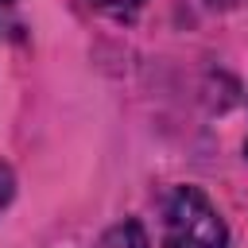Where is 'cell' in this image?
I'll return each instance as SVG.
<instances>
[{"mask_svg":"<svg viewBox=\"0 0 248 248\" xmlns=\"http://www.w3.org/2000/svg\"><path fill=\"white\" fill-rule=\"evenodd\" d=\"M163 248H229V229L198 186H174L167 194Z\"/></svg>","mask_w":248,"mask_h":248,"instance_id":"1","label":"cell"},{"mask_svg":"<svg viewBox=\"0 0 248 248\" xmlns=\"http://www.w3.org/2000/svg\"><path fill=\"white\" fill-rule=\"evenodd\" d=\"M147 0H85L89 12L105 16V19H116V23H132L140 12H143Z\"/></svg>","mask_w":248,"mask_h":248,"instance_id":"2","label":"cell"},{"mask_svg":"<svg viewBox=\"0 0 248 248\" xmlns=\"http://www.w3.org/2000/svg\"><path fill=\"white\" fill-rule=\"evenodd\" d=\"M101 248H147V236H143V229H140L136 221H124V225H116V229L105 236Z\"/></svg>","mask_w":248,"mask_h":248,"instance_id":"3","label":"cell"},{"mask_svg":"<svg viewBox=\"0 0 248 248\" xmlns=\"http://www.w3.org/2000/svg\"><path fill=\"white\" fill-rule=\"evenodd\" d=\"M12 194H16V174L8 170V163H0V213L8 209V202H12Z\"/></svg>","mask_w":248,"mask_h":248,"instance_id":"4","label":"cell"},{"mask_svg":"<svg viewBox=\"0 0 248 248\" xmlns=\"http://www.w3.org/2000/svg\"><path fill=\"white\" fill-rule=\"evenodd\" d=\"M0 4H12V0H0Z\"/></svg>","mask_w":248,"mask_h":248,"instance_id":"5","label":"cell"},{"mask_svg":"<svg viewBox=\"0 0 248 248\" xmlns=\"http://www.w3.org/2000/svg\"><path fill=\"white\" fill-rule=\"evenodd\" d=\"M213 4H221V0H213Z\"/></svg>","mask_w":248,"mask_h":248,"instance_id":"6","label":"cell"}]
</instances>
